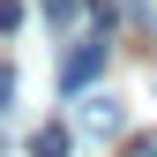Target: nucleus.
Returning <instances> with one entry per match:
<instances>
[{
  "label": "nucleus",
  "mask_w": 157,
  "mask_h": 157,
  "mask_svg": "<svg viewBox=\"0 0 157 157\" xmlns=\"http://www.w3.org/2000/svg\"><path fill=\"white\" fill-rule=\"evenodd\" d=\"M97 67H105V37H90V45H67V60H60V90L97 82Z\"/></svg>",
  "instance_id": "f257e3e1"
},
{
  "label": "nucleus",
  "mask_w": 157,
  "mask_h": 157,
  "mask_svg": "<svg viewBox=\"0 0 157 157\" xmlns=\"http://www.w3.org/2000/svg\"><path fill=\"white\" fill-rule=\"evenodd\" d=\"M8 90H15V75H8V60H0V105H8Z\"/></svg>",
  "instance_id": "0eeeda50"
},
{
  "label": "nucleus",
  "mask_w": 157,
  "mask_h": 157,
  "mask_svg": "<svg viewBox=\"0 0 157 157\" xmlns=\"http://www.w3.org/2000/svg\"><path fill=\"white\" fill-rule=\"evenodd\" d=\"M8 30H23V0H0V37Z\"/></svg>",
  "instance_id": "423d86ee"
},
{
  "label": "nucleus",
  "mask_w": 157,
  "mask_h": 157,
  "mask_svg": "<svg viewBox=\"0 0 157 157\" xmlns=\"http://www.w3.org/2000/svg\"><path fill=\"white\" fill-rule=\"evenodd\" d=\"M45 15H52V30H60V37L82 30V15H90V23H105V8H97V0H45Z\"/></svg>",
  "instance_id": "7ed1b4c3"
},
{
  "label": "nucleus",
  "mask_w": 157,
  "mask_h": 157,
  "mask_svg": "<svg viewBox=\"0 0 157 157\" xmlns=\"http://www.w3.org/2000/svg\"><path fill=\"white\" fill-rule=\"evenodd\" d=\"M30 157H67V127H37L30 135Z\"/></svg>",
  "instance_id": "20e7f679"
},
{
  "label": "nucleus",
  "mask_w": 157,
  "mask_h": 157,
  "mask_svg": "<svg viewBox=\"0 0 157 157\" xmlns=\"http://www.w3.org/2000/svg\"><path fill=\"white\" fill-rule=\"evenodd\" d=\"M120 157H157V127H150V135H127V142H120Z\"/></svg>",
  "instance_id": "39448f33"
},
{
  "label": "nucleus",
  "mask_w": 157,
  "mask_h": 157,
  "mask_svg": "<svg viewBox=\"0 0 157 157\" xmlns=\"http://www.w3.org/2000/svg\"><path fill=\"white\" fill-rule=\"evenodd\" d=\"M75 120H82V135H97V142H112V135L127 127V112H120V97H90V105L75 112Z\"/></svg>",
  "instance_id": "f03ea898"
}]
</instances>
